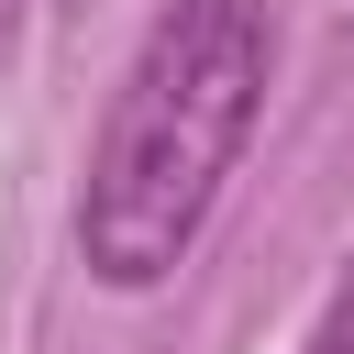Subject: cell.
<instances>
[{
  "instance_id": "6da1fadb",
  "label": "cell",
  "mask_w": 354,
  "mask_h": 354,
  "mask_svg": "<svg viewBox=\"0 0 354 354\" xmlns=\"http://www.w3.org/2000/svg\"><path fill=\"white\" fill-rule=\"evenodd\" d=\"M277 77V33L266 0H166L144 55L122 66L100 144H88V188H77V254L100 288H166L188 266V243L210 232L254 111Z\"/></svg>"
},
{
  "instance_id": "7a4b0ae2",
  "label": "cell",
  "mask_w": 354,
  "mask_h": 354,
  "mask_svg": "<svg viewBox=\"0 0 354 354\" xmlns=\"http://www.w3.org/2000/svg\"><path fill=\"white\" fill-rule=\"evenodd\" d=\"M299 354H354V288H343V299H332V310H321V332H310V343H299Z\"/></svg>"
},
{
  "instance_id": "3957f363",
  "label": "cell",
  "mask_w": 354,
  "mask_h": 354,
  "mask_svg": "<svg viewBox=\"0 0 354 354\" xmlns=\"http://www.w3.org/2000/svg\"><path fill=\"white\" fill-rule=\"evenodd\" d=\"M22 11H33V0H0V66H11V44H22Z\"/></svg>"
}]
</instances>
